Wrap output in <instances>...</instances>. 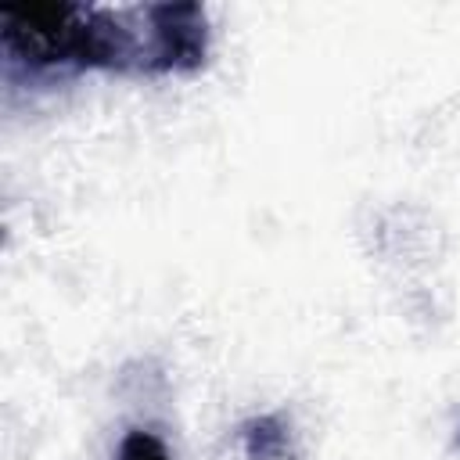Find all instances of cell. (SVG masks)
Listing matches in <instances>:
<instances>
[{
  "label": "cell",
  "instance_id": "cell-1",
  "mask_svg": "<svg viewBox=\"0 0 460 460\" xmlns=\"http://www.w3.org/2000/svg\"><path fill=\"white\" fill-rule=\"evenodd\" d=\"M7 65L32 72H194L208 50V25L198 4L90 7V4H18L0 7Z\"/></svg>",
  "mask_w": 460,
  "mask_h": 460
},
{
  "label": "cell",
  "instance_id": "cell-2",
  "mask_svg": "<svg viewBox=\"0 0 460 460\" xmlns=\"http://www.w3.org/2000/svg\"><path fill=\"white\" fill-rule=\"evenodd\" d=\"M244 453L248 460H288V428L280 417H259L244 424Z\"/></svg>",
  "mask_w": 460,
  "mask_h": 460
},
{
  "label": "cell",
  "instance_id": "cell-3",
  "mask_svg": "<svg viewBox=\"0 0 460 460\" xmlns=\"http://www.w3.org/2000/svg\"><path fill=\"white\" fill-rule=\"evenodd\" d=\"M115 460H172V456H169V449L158 435H151L144 428H133V431L122 435Z\"/></svg>",
  "mask_w": 460,
  "mask_h": 460
}]
</instances>
